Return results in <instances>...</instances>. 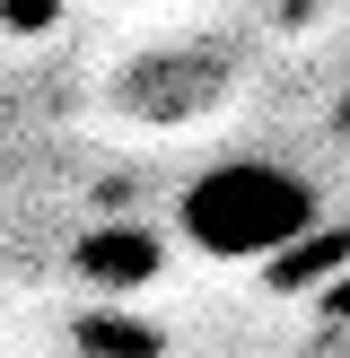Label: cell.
<instances>
[{
  "instance_id": "obj_1",
  "label": "cell",
  "mask_w": 350,
  "mask_h": 358,
  "mask_svg": "<svg viewBox=\"0 0 350 358\" xmlns=\"http://www.w3.org/2000/svg\"><path fill=\"white\" fill-rule=\"evenodd\" d=\"M175 227L210 262H289V245L324 227V192L280 157H219L184 184Z\"/></svg>"
},
{
  "instance_id": "obj_2",
  "label": "cell",
  "mask_w": 350,
  "mask_h": 358,
  "mask_svg": "<svg viewBox=\"0 0 350 358\" xmlns=\"http://www.w3.org/2000/svg\"><path fill=\"white\" fill-rule=\"evenodd\" d=\"M227 62L219 52H149V62H132L122 70V114H140V122H158V131H175V122H202V114H219L227 105Z\"/></svg>"
},
{
  "instance_id": "obj_3",
  "label": "cell",
  "mask_w": 350,
  "mask_h": 358,
  "mask_svg": "<svg viewBox=\"0 0 350 358\" xmlns=\"http://www.w3.org/2000/svg\"><path fill=\"white\" fill-rule=\"evenodd\" d=\"M79 262H88V280H97V289H140V280L158 271V245L140 236V227H122V236H97Z\"/></svg>"
},
{
  "instance_id": "obj_4",
  "label": "cell",
  "mask_w": 350,
  "mask_h": 358,
  "mask_svg": "<svg viewBox=\"0 0 350 358\" xmlns=\"http://www.w3.org/2000/svg\"><path fill=\"white\" fill-rule=\"evenodd\" d=\"M342 122H350V105H342Z\"/></svg>"
}]
</instances>
